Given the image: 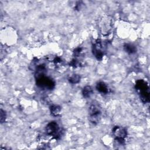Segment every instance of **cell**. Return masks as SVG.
Segmentation results:
<instances>
[{
    "mask_svg": "<svg viewBox=\"0 0 150 150\" xmlns=\"http://www.w3.org/2000/svg\"><path fill=\"white\" fill-rule=\"evenodd\" d=\"M35 78L37 86L41 88L52 90L54 87V81L51 78L46 76L44 71H36Z\"/></svg>",
    "mask_w": 150,
    "mask_h": 150,
    "instance_id": "1",
    "label": "cell"
},
{
    "mask_svg": "<svg viewBox=\"0 0 150 150\" xmlns=\"http://www.w3.org/2000/svg\"><path fill=\"white\" fill-rule=\"evenodd\" d=\"M135 90L144 103L149 101V90L148 83L142 79L138 80L135 85Z\"/></svg>",
    "mask_w": 150,
    "mask_h": 150,
    "instance_id": "2",
    "label": "cell"
},
{
    "mask_svg": "<svg viewBox=\"0 0 150 150\" xmlns=\"http://www.w3.org/2000/svg\"><path fill=\"white\" fill-rule=\"evenodd\" d=\"M89 120L94 125L97 124L101 115V111L99 105L97 104H91L88 108Z\"/></svg>",
    "mask_w": 150,
    "mask_h": 150,
    "instance_id": "3",
    "label": "cell"
},
{
    "mask_svg": "<svg viewBox=\"0 0 150 150\" xmlns=\"http://www.w3.org/2000/svg\"><path fill=\"white\" fill-rule=\"evenodd\" d=\"M45 131L47 135L52 137L55 139H58L60 137V128L56 121L49 122L46 127Z\"/></svg>",
    "mask_w": 150,
    "mask_h": 150,
    "instance_id": "4",
    "label": "cell"
},
{
    "mask_svg": "<svg viewBox=\"0 0 150 150\" xmlns=\"http://www.w3.org/2000/svg\"><path fill=\"white\" fill-rule=\"evenodd\" d=\"M112 131L115 140L120 144H123L125 142V139L127 136V131L126 129L120 126H115L113 127Z\"/></svg>",
    "mask_w": 150,
    "mask_h": 150,
    "instance_id": "5",
    "label": "cell"
},
{
    "mask_svg": "<svg viewBox=\"0 0 150 150\" xmlns=\"http://www.w3.org/2000/svg\"><path fill=\"white\" fill-rule=\"evenodd\" d=\"M92 52L93 55L98 60H102L104 55V52L103 44L100 40H97L93 44Z\"/></svg>",
    "mask_w": 150,
    "mask_h": 150,
    "instance_id": "6",
    "label": "cell"
},
{
    "mask_svg": "<svg viewBox=\"0 0 150 150\" xmlns=\"http://www.w3.org/2000/svg\"><path fill=\"white\" fill-rule=\"evenodd\" d=\"M96 89L99 93L104 94H106L109 92V89L107 85L103 81H100L97 83Z\"/></svg>",
    "mask_w": 150,
    "mask_h": 150,
    "instance_id": "7",
    "label": "cell"
},
{
    "mask_svg": "<svg viewBox=\"0 0 150 150\" xmlns=\"http://www.w3.org/2000/svg\"><path fill=\"white\" fill-rule=\"evenodd\" d=\"M124 49L127 53L129 54H134L137 52L136 47L134 45L130 44V43L125 44L124 45Z\"/></svg>",
    "mask_w": 150,
    "mask_h": 150,
    "instance_id": "8",
    "label": "cell"
},
{
    "mask_svg": "<svg viewBox=\"0 0 150 150\" xmlns=\"http://www.w3.org/2000/svg\"><path fill=\"white\" fill-rule=\"evenodd\" d=\"M93 93V90L90 86H86L82 90V94L84 98L90 97Z\"/></svg>",
    "mask_w": 150,
    "mask_h": 150,
    "instance_id": "9",
    "label": "cell"
},
{
    "mask_svg": "<svg viewBox=\"0 0 150 150\" xmlns=\"http://www.w3.org/2000/svg\"><path fill=\"white\" fill-rule=\"evenodd\" d=\"M50 111L53 116H58L60 113L61 107L57 105H53L50 107Z\"/></svg>",
    "mask_w": 150,
    "mask_h": 150,
    "instance_id": "10",
    "label": "cell"
},
{
    "mask_svg": "<svg viewBox=\"0 0 150 150\" xmlns=\"http://www.w3.org/2000/svg\"><path fill=\"white\" fill-rule=\"evenodd\" d=\"M80 76L79 74H73L71 76H70L68 79L69 83L71 84H77L80 81Z\"/></svg>",
    "mask_w": 150,
    "mask_h": 150,
    "instance_id": "11",
    "label": "cell"
},
{
    "mask_svg": "<svg viewBox=\"0 0 150 150\" xmlns=\"http://www.w3.org/2000/svg\"><path fill=\"white\" fill-rule=\"evenodd\" d=\"M6 117V114L5 111H4L2 109H1V112H0V121L1 123H3L5 121Z\"/></svg>",
    "mask_w": 150,
    "mask_h": 150,
    "instance_id": "12",
    "label": "cell"
},
{
    "mask_svg": "<svg viewBox=\"0 0 150 150\" xmlns=\"http://www.w3.org/2000/svg\"><path fill=\"white\" fill-rule=\"evenodd\" d=\"M79 62L76 59H73L71 62L70 63V65L72 67H76L79 65Z\"/></svg>",
    "mask_w": 150,
    "mask_h": 150,
    "instance_id": "13",
    "label": "cell"
},
{
    "mask_svg": "<svg viewBox=\"0 0 150 150\" xmlns=\"http://www.w3.org/2000/svg\"><path fill=\"white\" fill-rule=\"evenodd\" d=\"M81 48H80V47H77V48H76V49L74 50V53L75 55H79V54H80V53L81 52Z\"/></svg>",
    "mask_w": 150,
    "mask_h": 150,
    "instance_id": "14",
    "label": "cell"
},
{
    "mask_svg": "<svg viewBox=\"0 0 150 150\" xmlns=\"http://www.w3.org/2000/svg\"><path fill=\"white\" fill-rule=\"evenodd\" d=\"M74 8L76 10H79L81 8V2H77Z\"/></svg>",
    "mask_w": 150,
    "mask_h": 150,
    "instance_id": "15",
    "label": "cell"
}]
</instances>
